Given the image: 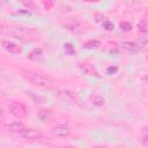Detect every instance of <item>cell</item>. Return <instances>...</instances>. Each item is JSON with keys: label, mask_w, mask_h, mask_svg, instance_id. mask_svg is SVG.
<instances>
[{"label": "cell", "mask_w": 148, "mask_h": 148, "mask_svg": "<svg viewBox=\"0 0 148 148\" xmlns=\"http://www.w3.org/2000/svg\"><path fill=\"white\" fill-rule=\"evenodd\" d=\"M95 148H105V147H104V146H96Z\"/></svg>", "instance_id": "d6986e66"}, {"label": "cell", "mask_w": 148, "mask_h": 148, "mask_svg": "<svg viewBox=\"0 0 148 148\" xmlns=\"http://www.w3.org/2000/svg\"><path fill=\"white\" fill-rule=\"evenodd\" d=\"M2 47L7 51V52H9V53H12V54H18L20 52H21V47L17 45V44H15L14 42H12V40H8V39H5V40H2Z\"/></svg>", "instance_id": "5b68a950"}, {"label": "cell", "mask_w": 148, "mask_h": 148, "mask_svg": "<svg viewBox=\"0 0 148 148\" xmlns=\"http://www.w3.org/2000/svg\"><path fill=\"white\" fill-rule=\"evenodd\" d=\"M20 135H21L23 139L30 140V141H37V140L44 139L43 134H42L39 131L35 130V128H27V127H25V128L20 133Z\"/></svg>", "instance_id": "3957f363"}, {"label": "cell", "mask_w": 148, "mask_h": 148, "mask_svg": "<svg viewBox=\"0 0 148 148\" xmlns=\"http://www.w3.org/2000/svg\"><path fill=\"white\" fill-rule=\"evenodd\" d=\"M90 101L95 106H103L105 104V99L101 95H92L90 97Z\"/></svg>", "instance_id": "30bf717a"}, {"label": "cell", "mask_w": 148, "mask_h": 148, "mask_svg": "<svg viewBox=\"0 0 148 148\" xmlns=\"http://www.w3.org/2000/svg\"><path fill=\"white\" fill-rule=\"evenodd\" d=\"M25 128L24 124L21 123V121H13V123H9L7 125V130L12 133H16V134H20L23 130Z\"/></svg>", "instance_id": "52a82bcc"}, {"label": "cell", "mask_w": 148, "mask_h": 148, "mask_svg": "<svg viewBox=\"0 0 148 148\" xmlns=\"http://www.w3.org/2000/svg\"><path fill=\"white\" fill-rule=\"evenodd\" d=\"M42 57H43V51H42L40 47H35V49L30 52V54H29V58H30V59H34V60L40 59Z\"/></svg>", "instance_id": "8fae6325"}, {"label": "cell", "mask_w": 148, "mask_h": 148, "mask_svg": "<svg viewBox=\"0 0 148 148\" xmlns=\"http://www.w3.org/2000/svg\"><path fill=\"white\" fill-rule=\"evenodd\" d=\"M65 27H66L68 30H71V31H77L79 28H80V24H79L75 20H69V21H67V22L65 23Z\"/></svg>", "instance_id": "7c38bea8"}, {"label": "cell", "mask_w": 148, "mask_h": 148, "mask_svg": "<svg viewBox=\"0 0 148 148\" xmlns=\"http://www.w3.org/2000/svg\"><path fill=\"white\" fill-rule=\"evenodd\" d=\"M38 116H39V118H40L43 121H45V123H51L52 119L54 118L53 112L50 111V110H40L39 113H38Z\"/></svg>", "instance_id": "9c48e42d"}, {"label": "cell", "mask_w": 148, "mask_h": 148, "mask_svg": "<svg viewBox=\"0 0 148 148\" xmlns=\"http://www.w3.org/2000/svg\"><path fill=\"white\" fill-rule=\"evenodd\" d=\"M0 76H2V71L0 69Z\"/></svg>", "instance_id": "ffe728a7"}, {"label": "cell", "mask_w": 148, "mask_h": 148, "mask_svg": "<svg viewBox=\"0 0 148 148\" xmlns=\"http://www.w3.org/2000/svg\"><path fill=\"white\" fill-rule=\"evenodd\" d=\"M9 111L13 116H15L17 118H24L27 116V110H25L24 105L18 102H12L9 104Z\"/></svg>", "instance_id": "277c9868"}, {"label": "cell", "mask_w": 148, "mask_h": 148, "mask_svg": "<svg viewBox=\"0 0 148 148\" xmlns=\"http://www.w3.org/2000/svg\"><path fill=\"white\" fill-rule=\"evenodd\" d=\"M64 47H65V51H66L68 54H74V53H75V49H74V46H73L72 44L67 43V44L64 45Z\"/></svg>", "instance_id": "2e32d148"}, {"label": "cell", "mask_w": 148, "mask_h": 148, "mask_svg": "<svg viewBox=\"0 0 148 148\" xmlns=\"http://www.w3.org/2000/svg\"><path fill=\"white\" fill-rule=\"evenodd\" d=\"M120 46H121L125 51H127V52H130V53H135V52H138V51L140 50L139 45L135 44V43H133V42H123V43L120 44Z\"/></svg>", "instance_id": "ba28073f"}, {"label": "cell", "mask_w": 148, "mask_h": 148, "mask_svg": "<svg viewBox=\"0 0 148 148\" xmlns=\"http://www.w3.org/2000/svg\"><path fill=\"white\" fill-rule=\"evenodd\" d=\"M98 46H101V43L98 42V40H88L86 44H84V49H92V47H98Z\"/></svg>", "instance_id": "5bb4252c"}, {"label": "cell", "mask_w": 148, "mask_h": 148, "mask_svg": "<svg viewBox=\"0 0 148 148\" xmlns=\"http://www.w3.org/2000/svg\"><path fill=\"white\" fill-rule=\"evenodd\" d=\"M103 28L106 29V30H112L113 29V24L110 21H104L103 22Z\"/></svg>", "instance_id": "e0dca14e"}, {"label": "cell", "mask_w": 148, "mask_h": 148, "mask_svg": "<svg viewBox=\"0 0 148 148\" xmlns=\"http://www.w3.org/2000/svg\"><path fill=\"white\" fill-rule=\"evenodd\" d=\"M138 28H139V31H140V32L146 34L147 30H148V22H147V20H146V18L140 20L139 23H138Z\"/></svg>", "instance_id": "4fadbf2b"}, {"label": "cell", "mask_w": 148, "mask_h": 148, "mask_svg": "<svg viewBox=\"0 0 148 148\" xmlns=\"http://www.w3.org/2000/svg\"><path fill=\"white\" fill-rule=\"evenodd\" d=\"M24 77L30 81L31 83H34L35 86H38V87H42V88H47L52 84V81L46 77V76H43L36 72H31V71H25L24 72Z\"/></svg>", "instance_id": "7a4b0ae2"}, {"label": "cell", "mask_w": 148, "mask_h": 148, "mask_svg": "<svg viewBox=\"0 0 148 148\" xmlns=\"http://www.w3.org/2000/svg\"><path fill=\"white\" fill-rule=\"evenodd\" d=\"M51 133H52V135L58 136V138H66V136L69 135L71 130L67 126H65V125H58V126L52 128Z\"/></svg>", "instance_id": "8992f818"}, {"label": "cell", "mask_w": 148, "mask_h": 148, "mask_svg": "<svg viewBox=\"0 0 148 148\" xmlns=\"http://www.w3.org/2000/svg\"><path fill=\"white\" fill-rule=\"evenodd\" d=\"M119 27H120V29H121L123 31H130V30L132 29L131 23H130V22H126V21H121V22L119 23Z\"/></svg>", "instance_id": "9a60e30c"}, {"label": "cell", "mask_w": 148, "mask_h": 148, "mask_svg": "<svg viewBox=\"0 0 148 148\" xmlns=\"http://www.w3.org/2000/svg\"><path fill=\"white\" fill-rule=\"evenodd\" d=\"M5 34L17 38L20 40H30L34 39L37 35V31L30 28H25V27H21V25H12V27H7L5 30Z\"/></svg>", "instance_id": "6da1fadb"}, {"label": "cell", "mask_w": 148, "mask_h": 148, "mask_svg": "<svg viewBox=\"0 0 148 148\" xmlns=\"http://www.w3.org/2000/svg\"><path fill=\"white\" fill-rule=\"evenodd\" d=\"M64 94H65L66 96H68L71 99H75V98H76V96H75V94H74L73 91H69V90H65V91H64Z\"/></svg>", "instance_id": "ac0fdd59"}]
</instances>
